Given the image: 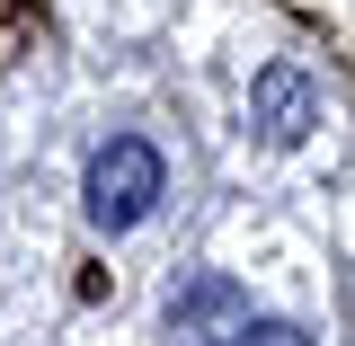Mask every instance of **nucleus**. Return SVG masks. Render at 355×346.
<instances>
[{
    "label": "nucleus",
    "instance_id": "1",
    "mask_svg": "<svg viewBox=\"0 0 355 346\" xmlns=\"http://www.w3.org/2000/svg\"><path fill=\"white\" fill-rule=\"evenodd\" d=\"M160 187H169V169H160V151H151L142 133L98 142V151H89V178H80L89 222H98V231H133V222L160 205Z\"/></svg>",
    "mask_w": 355,
    "mask_h": 346
},
{
    "label": "nucleus",
    "instance_id": "2",
    "mask_svg": "<svg viewBox=\"0 0 355 346\" xmlns=\"http://www.w3.org/2000/svg\"><path fill=\"white\" fill-rule=\"evenodd\" d=\"M169 320H178V346H240L258 311L240 302V284H231V275H187V284H178V302H169Z\"/></svg>",
    "mask_w": 355,
    "mask_h": 346
},
{
    "label": "nucleus",
    "instance_id": "3",
    "mask_svg": "<svg viewBox=\"0 0 355 346\" xmlns=\"http://www.w3.org/2000/svg\"><path fill=\"white\" fill-rule=\"evenodd\" d=\"M249 116H258V133L275 142V151H293V142L320 125V89H311L293 62H266L258 89H249Z\"/></svg>",
    "mask_w": 355,
    "mask_h": 346
},
{
    "label": "nucleus",
    "instance_id": "4",
    "mask_svg": "<svg viewBox=\"0 0 355 346\" xmlns=\"http://www.w3.org/2000/svg\"><path fill=\"white\" fill-rule=\"evenodd\" d=\"M240 346H311V338L293 329V320H249V338H240Z\"/></svg>",
    "mask_w": 355,
    "mask_h": 346
}]
</instances>
